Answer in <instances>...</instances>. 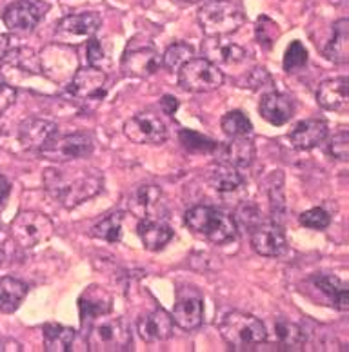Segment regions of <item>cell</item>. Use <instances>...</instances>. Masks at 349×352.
I'll list each match as a JSON object with an SVG mask.
<instances>
[{
	"mask_svg": "<svg viewBox=\"0 0 349 352\" xmlns=\"http://www.w3.org/2000/svg\"><path fill=\"white\" fill-rule=\"evenodd\" d=\"M56 131H59V127L55 122L44 120V118H28L25 122H22L21 129H19V140L24 149L39 151L53 136H56Z\"/></svg>",
	"mask_w": 349,
	"mask_h": 352,
	"instance_id": "cell-21",
	"label": "cell"
},
{
	"mask_svg": "<svg viewBox=\"0 0 349 352\" xmlns=\"http://www.w3.org/2000/svg\"><path fill=\"white\" fill-rule=\"evenodd\" d=\"M102 24L98 13L86 11V13H76L67 15L55 25V42L66 45H76L87 42L95 35Z\"/></svg>",
	"mask_w": 349,
	"mask_h": 352,
	"instance_id": "cell-9",
	"label": "cell"
},
{
	"mask_svg": "<svg viewBox=\"0 0 349 352\" xmlns=\"http://www.w3.org/2000/svg\"><path fill=\"white\" fill-rule=\"evenodd\" d=\"M129 209L138 218H162L166 212V198L160 187L157 186H138L129 195Z\"/></svg>",
	"mask_w": 349,
	"mask_h": 352,
	"instance_id": "cell-17",
	"label": "cell"
},
{
	"mask_svg": "<svg viewBox=\"0 0 349 352\" xmlns=\"http://www.w3.org/2000/svg\"><path fill=\"white\" fill-rule=\"evenodd\" d=\"M10 231L17 245L31 249L39 243L47 242L53 236L55 227H53V221L42 212L22 211L17 214L15 220L11 221Z\"/></svg>",
	"mask_w": 349,
	"mask_h": 352,
	"instance_id": "cell-6",
	"label": "cell"
},
{
	"mask_svg": "<svg viewBox=\"0 0 349 352\" xmlns=\"http://www.w3.org/2000/svg\"><path fill=\"white\" fill-rule=\"evenodd\" d=\"M260 115L264 120H268L271 126H284L291 120L295 113L293 100L282 93H268L260 100Z\"/></svg>",
	"mask_w": 349,
	"mask_h": 352,
	"instance_id": "cell-26",
	"label": "cell"
},
{
	"mask_svg": "<svg viewBox=\"0 0 349 352\" xmlns=\"http://www.w3.org/2000/svg\"><path fill=\"white\" fill-rule=\"evenodd\" d=\"M266 84L271 86V76H269V73L264 67H258V69L251 71L246 76V84L242 87H253V89H257V87H264Z\"/></svg>",
	"mask_w": 349,
	"mask_h": 352,
	"instance_id": "cell-43",
	"label": "cell"
},
{
	"mask_svg": "<svg viewBox=\"0 0 349 352\" xmlns=\"http://www.w3.org/2000/svg\"><path fill=\"white\" fill-rule=\"evenodd\" d=\"M93 138L86 133H75V135L53 136L46 146L39 149L42 158L51 162H70L86 158L93 153Z\"/></svg>",
	"mask_w": 349,
	"mask_h": 352,
	"instance_id": "cell-8",
	"label": "cell"
},
{
	"mask_svg": "<svg viewBox=\"0 0 349 352\" xmlns=\"http://www.w3.org/2000/svg\"><path fill=\"white\" fill-rule=\"evenodd\" d=\"M137 232L147 251H160L173 238V229L162 218H142Z\"/></svg>",
	"mask_w": 349,
	"mask_h": 352,
	"instance_id": "cell-27",
	"label": "cell"
},
{
	"mask_svg": "<svg viewBox=\"0 0 349 352\" xmlns=\"http://www.w3.org/2000/svg\"><path fill=\"white\" fill-rule=\"evenodd\" d=\"M313 283L317 289L324 292L326 296L331 300L335 307L339 311H348L349 309V294L348 285H346L340 278L331 276V274H320V276L313 278Z\"/></svg>",
	"mask_w": 349,
	"mask_h": 352,
	"instance_id": "cell-31",
	"label": "cell"
},
{
	"mask_svg": "<svg viewBox=\"0 0 349 352\" xmlns=\"http://www.w3.org/2000/svg\"><path fill=\"white\" fill-rule=\"evenodd\" d=\"M87 349L93 352H124L131 349L133 338L122 318L104 320L87 331Z\"/></svg>",
	"mask_w": 349,
	"mask_h": 352,
	"instance_id": "cell-5",
	"label": "cell"
},
{
	"mask_svg": "<svg viewBox=\"0 0 349 352\" xmlns=\"http://www.w3.org/2000/svg\"><path fill=\"white\" fill-rule=\"evenodd\" d=\"M255 35H257L258 44L269 50L275 44V41L280 36L279 24L271 21L269 16H258L257 25H255Z\"/></svg>",
	"mask_w": 349,
	"mask_h": 352,
	"instance_id": "cell-37",
	"label": "cell"
},
{
	"mask_svg": "<svg viewBox=\"0 0 349 352\" xmlns=\"http://www.w3.org/2000/svg\"><path fill=\"white\" fill-rule=\"evenodd\" d=\"M333 4H342V2H346V0H331Z\"/></svg>",
	"mask_w": 349,
	"mask_h": 352,
	"instance_id": "cell-49",
	"label": "cell"
},
{
	"mask_svg": "<svg viewBox=\"0 0 349 352\" xmlns=\"http://www.w3.org/2000/svg\"><path fill=\"white\" fill-rule=\"evenodd\" d=\"M328 136V124L319 118L299 122L289 133V140L299 149H313L326 140Z\"/></svg>",
	"mask_w": 349,
	"mask_h": 352,
	"instance_id": "cell-25",
	"label": "cell"
},
{
	"mask_svg": "<svg viewBox=\"0 0 349 352\" xmlns=\"http://www.w3.org/2000/svg\"><path fill=\"white\" fill-rule=\"evenodd\" d=\"M41 67L42 73L51 78L53 82H70V78L76 71V55L75 51L70 50L66 44H50L41 53Z\"/></svg>",
	"mask_w": 349,
	"mask_h": 352,
	"instance_id": "cell-11",
	"label": "cell"
},
{
	"mask_svg": "<svg viewBox=\"0 0 349 352\" xmlns=\"http://www.w3.org/2000/svg\"><path fill=\"white\" fill-rule=\"evenodd\" d=\"M106 73L98 67L76 69L75 75L67 82V95L82 104H96L106 96Z\"/></svg>",
	"mask_w": 349,
	"mask_h": 352,
	"instance_id": "cell-10",
	"label": "cell"
},
{
	"mask_svg": "<svg viewBox=\"0 0 349 352\" xmlns=\"http://www.w3.org/2000/svg\"><path fill=\"white\" fill-rule=\"evenodd\" d=\"M195 56V50L186 42H175L166 50L162 56V66L171 73H178V69Z\"/></svg>",
	"mask_w": 349,
	"mask_h": 352,
	"instance_id": "cell-35",
	"label": "cell"
},
{
	"mask_svg": "<svg viewBox=\"0 0 349 352\" xmlns=\"http://www.w3.org/2000/svg\"><path fill=\"white\" fill-rule=\"evenodd\" d=\"M324 55L331 62L346 64L349 60V21L342 19L333 25V38L324 47Z\"/></svg>",
	"mask_w": 349,
	"mask_h": 352,
	"instance_id": "cell-30",
	"label": "cell"
},
{
	"mask_svg": "<svg viewBox=\"0 0 349 352\" xmlns=\"http://www.w3.org/2000/svg\"><path fill=\"white\" fill-rule=\"evenodd\" d=\"M113 298L106 289L98 285L87 287L78 298V311H81L82 327H89L95 320L112 312Z\"/></svg>",
	"mask_w": 349,
	"mask_h": 352,
	"instance_id": "cell-19",
	"label": "cell"
},
{
	"mask_svg": "<svg viewBox=\"0 0 349 352\" xmlns=\"http://www.w3.org/2000/svg\"><path fill=\"white\" fill-rule=\"evenodd\" d=\"M224 342L233 351H255L258 345L266 343L268 329L258 318L244 312H229L218 325Z\"/></svg>",
	"mask_w": 349,
	"mask_h": 352,
	"instance_id": "cell-3",
	"label": "cell"
},
{
	"mask_svg": "<svg viewBox=\"0 0 349 352\" xmlns=\"http://www.w3.org/2000/svg\"><path fill=\"white\" fill-rule=\"evenodd\" d=\"M329 155L337 160H349V133L346 129L339 131L331 138L329 144Z\"/></svg>",
	"mask_w": 349,
	"mask_h": 352,
	"instance_id": "cell-42",
	"label": "cell"
},
{
	"mask_svg": "<svg viewBox=\"0 0 349 352\" xmlns=\"http://www.w3.org/2000/svg\"><path fill=\"white\" fill-rule=\"evenodd\" d=\"M184 2H189V4H195V2H206V0H184Z\"/></svg>",
	"mask_w": 349,
	"mask_h": 352,
	"instance_id": "cell-48",
	"label": "cell"
},
{
	"mask_svg": "<svg viewBox=\"0 0 349 352\" xmlns=\"http://www.w3.org/2000/svg\"><path fill=\"white\" fill-rule=\"evenodd\" d=\"M306 64H308V51L302 45V42H291L286 55H284V69L291 73V71L302 69Z\"/></svg>",
	"mask_w": 349,
	"mask_h": 352,
	"instance_id": "cell-39",
	"label": "cell"
},
{
	"mask_svg": "<svg viewBox=\"0 0 349 352\" xmlns=\"http://www.w3.org/2000/svg\"><path fill=\"white\" fill-rule=\"evenodd\" d=\"M42 180L47 192L66 209L81 206L89 198L96 197L104 186V176L92 167H51L44 171Z\"/></svg>",
	"mask_w": 349,
	"mask_h": 352,
	"instance_id": "cell-1",
	"label": "cell"
},
{
	"mask_svg": "<svg viewBox=\"0 0 349 352\" xmlns=\"http://www.w3.org/2000/svg\"><path fill=\"white\" fill-rule=\"evenodd\" d=\"M178 80L180 86L191 93H209L224 84V73L218 66L211 64L206 58H195L186 62L178 69Z\"/></svg>",
	"mask_w": 349,
	"mask_h": 352,
	"instance_id": "cell-7",
	"label": "cell"
},
{
	"mask_svg": "<svg viewBox=\"0 0 349 352\" xmlns=\"http://www.w3.org/2000/svg\"><path fill=\"white\" fill-rule=\"evenodd\" d=\"M137 331L144 342H164L173 334V318L164 309H155L138 320Z\"/></svg>",
	"mask_w": 349,
	"mask_h": 352,
	"instance_id": "cell-22",
	"label": "cell"
},
{
	"mask_svg": "<svg viewBox=\"0 0 349 352\" xmlns=\"http://www.w3.org/2000/svg\"><path fill=\"white\" fill-rule=\"evenodd\" d=\"M217 153L220 164H228V166L237 167H249L255 160V146L253 142L248 140V136H240V138H233L228 144H217Z\"/></svg>",
	"mask_w": 349,
	"mask_h": 352,
	"instance_id": "cell-23",
	"label": "cell"
},
{
	"mask_svg": "<svg viewBox=\"0 0 349 352\" xmlns=\"http://www.w3.org/2000/svg\"><path fill=\"white\" fill-rule=\"evenodd\" d=\"M160 66H162L160 55L149 44L138 45L137 42H131L122 56V71L127 76L147 78V76L155 75Z\"/></svg>",
	"mask_w": 349,
	"mask_h": 352,
	"instance_id": "cell-13",
	"label": "cell"
},
{
	"mask_svg": "<svg viewBox=\"0 0 349 352\" xmlns=\"http://www.w3.org/2000/svg\"><path fill=\"white\" fill-rule=\"evenodd\" d=\"M42 338H44V351L67 352L75 342V331L59 323H46L42 327Z\"/></svg>",
	"mask_w": 349,
	"mask_h": 352,
	"instance_id": "cell-32",
	"label": "cell"
},
{
	"mask_svg": "<svg viewBox=\"0 0 349 352\" xmlns=\"http://www.w3.org/2000/svg\"><path fill=\"white\" fill-rule=\"evenodd\" d=\"M180 142L187 151L193 153H213L217 149V142L209 140L208 136L200 135V133L187 131V129L180 131Z\"/></svg>",
	"mask_w": 349,
	"mask_h": 352,
	"instance_id": "cell-38",
	"label": "cell"
},
{
	"mask_svg": "<svg viewBox=\"0 0 349 352\" xmlns=\"http://www.w3.org/2000/svg\"><path fill=\"white\" fill-rule=\"evenodd\" d=\"M348 78L339 76V78H329L322 82L317 91V100L320 107L328 111H346L349 104L348 95Z\"/></svg>",
	"mask_w": 349,
	"mask_h": 352,
	"instance_id": "cell-28",
	"label": "cell"
},
{
	"mask_svg": "<svg viewBox=\"0 0 349 352\" xmlns=\"http://www.w3.org/2000/svg\"><path fill=\"white\" fill-rule=\"evenodd\" d=\"M122 226H124V212H113L93 227L92 234L107 243H118L122 240Z\"/></svg>",
	"mask_w": 349,
	"mask_h": 352,
	"instance_id": "cell-34",
	"label": "cell"
},
{
	"mask_svg": "<svg viewBox=\"0 0 349 352\" xmlns=\"http://www.w3.org/2000/svg\"><path fill=\"white\" fill-rule=\"evenodd\" d=\"M10 189H11L10 182L6 180V176L0 175V206L4 204V200L8 198V195H10Z\"/></svg>",
	"mask_w": 349,
	"mask_h": 352,
	"instance_id": "cell-46",
	"label": "cell"
},
{
	"mask_svg": "<svg viewBox=\"0 0 349 352\" xmlns=\"http://www.w3.org/2000/svg\"><path fill=\"white\" fill-rule=\"evenodd\" d=\"M124 135L133 144H162L167 140L166 124L153 113H138L124 124Z\"/></svg>",
	"mask_w": 349,
	"mask_h": 352,
	"instance_id": "cell-14",
	"label": "cell"
},
{
	"mask_svg": "<svg viewBox=\"0 0 349 352\" xmlns=\"http://www.w3.org/2000/svg\"><path fill=\"white\" fill-rule=\"evenodd\" d=\"M202 55L215 66H231L244 60L246 51L224 35H208L202 42Z\"/></svg>",
	"mask_w": 349,
	"mask_h": 352,
	"instance_id": "cell-20",
	"label": "cell"
},
{
	"mask_svg": "<svg viewBox=\"0 0 349 352\" xmlns=\"http://www.w3.org/2000/svg\"><path fill=\"white\" fill-rule=\"evenodd\" d=\"M8 47H10V38L4 33H0V60L4 58V55L8 53Z\"/></svg>",
	"mask_w": 349,
	"mask_h": 352,
	"instance_id": "cell-47",
	"label": "cell"
},
{
	"mask_svg": "<svg viewBox=\"0 0 349 352\" xmlns=\"http://www.w3.org/2000/svg\"><path fill=\"white\" fill-rule=\"evenodd\" d=\"M224 133L229 138H240V136H248L253 131L251 120L244 115L242 111H229L228 115H224L222 122H220Z\"/></svg>",
	"mask_w": 349,
	"mask_h": 352,
	"instance_id": "cell-36",
	"label": "cell"
},
{
	"mask_svg": "<svg viewBox=\"0 0 349 352\" xmlns=\"http://www.w3.org/2000/svg\"><path fill=\"white\" fill-rule=\"evenodd\" d=\"M17 100V89L10 84H0V116L10 109Z\"/></svg>",
	"mask_w": 349,
	"mask_h": 352,
	"instance_id": "cell-44",
	"label": "cell"
},
{
	"mask_svg": "<svg viewBox=\"0 0 349 352\" xmlns=\"http://www.w3.org/2000/svg\"><path fill=\"white\" fill-rule=\"evenodd\" d=\"M300 223H302L304 227H308V229L322 231V229L329 227V223H331V217H329L322 207H315V209H309V211L300 214Z\"/></svg>",
	"mask_w": 349,
	"mask_h": 352,
	"instance_id": "cell-40",
	"label": "cell"
},
{
	"mask_svg": "<svg viewBox=\"0 0 349 352\" xmlns=\"http://www.w3.org/2000/svg\"><path fill=\"white\" fill-rule=\"evenodd\" d=\"M28 294V285L11 276L0 278V312H15Z\"/></svg>",
	"mask_w": 349,
	"mask_h": 352,
	"instance_id": "cell-33",
	"label": "cell"
},
{
	"mask_svg": "<svg viewBox=\"0 0 349 352\" xmlns=\"http://www.w3.org/2000/svg\"><path fill=\"white\" fill-rule=\"evenodd\" d=\"M198 22L206 35H229L246 22L242 8L231 0H208L198 10Z\"/></svg>",
	"mask_w": 349,
	"mask_h": 352,
	"instance_id": "cell-4",
	"label": "cell"
},
{
	"mask_svg": "<svg viewBox=\"0 0 349 352\" xmlns=\"http://www.w3.org/2000/svg\"><path fill=\"white\" fill-rule=\"evenodd\" d=\"M86 55H87V64H89V66L98 67V69L102 71L109 66V58H107L104 50H102L101 41H96V38H93V36L87 41Z\"/></svg>",
	"mask_w": 349,
	"mask_h": 352,
	"instance_id": "cell-41",
	"label": "cell"
},
{
	"mask_svg": "<svg viewBox=\"0 0 349 352\" xmlns=\"http://www.w3.org/2000/svg\"><path fill=\"white\" fill-rule=\"evenodd\" d=\"M251 245L260 256H280L286 251V236L277 221H257L251 227Z\"/></svg>",
	"mask_w": 349,
	"mask_h": 352,
	"instance_id": "cell-16",
	"label": "cell"
},
{
	"mask_svg": "<svg viewBox=\"0 0 349 352\" xmlns=\"http://www.w3.org/2000/svg\"><path fill=\"white\" fill-rule=\"evenodd\" d=\"M50 4L42 0H15L4 10L2 21L6 28L15 33H28L46 16Z\"/></svg>",
	"mask_w": 349,
	"mask_h": 352,
	"instance_id": "cell-12",
	"label": "cell"
},
{
	"mask_svg": "<svg viewBox=\"0 0 349 352\" xmlns=\"http://www.w3.org/2000/svg\"><path fill=\"white\" fill-rule=\"evenodd\" d=\"M0 66H2V73L6 78L13 82L25 78V76L42 75L41 58L30 47H17V50L6 53L4 58L0 60Z\"/></svg>",
	"mask_w": 349,
	"mask_h": 352,
	"instance_id": "cell-15",
	"label": "cell"
},
{
	"mask_svg": "<svg viewBox=\"0 0 349 352\" xmlns=\"http://www.w3.org/2000/svg\"><path fill=\"white\" fill-rule=\"evenodd\" d=\"M186 226L195 234L213 243H226L237 236V223L222 209L211 206H195L186 211Z\"/></svg>",
	"mask_w": 349,
	"mask_h": 352,
	"instance_id": "cell-2",
	"label": "cell"
},
{
	"mask_svg": "<svg viewBox=\"0 0 349 352\" xmlns=\"http://www.w3.org/2000/svg\"><path fill=\"white\" fill-rule=\"evenodd\" d=\"M173 323L184 331H193L202 325L204 302L193 289H184L178 292L177 303L173 307Z\"/></svg>",
	"mask_w": 349,
	"mask_h": 352,
	"instance_id": "cell-18",
	"label": "cell"
},
{
	"mask_svg": "<svg viewBox=\"0 0 349 352\" xmlns=\"http://www.w3.org/2000/svg\"><path fill=\"white\" fill-rule=\"evenodd\" d=\"M208 182L213 191L222 198H228L231 195L235 197L244 187V176L238 173L237 167L228 166V164H218L213 167L208 175Z\"/></svg>",
	"mask_w": 349,
	"mask_h": 352,
	"instance_id": "cell-24",
	"label": "cell"
},
{
	"mask_svg": "<svg viewBox=\"0 0 349 352\" xmlns=\"http://www.w3.org/2000/svg\"><path fill=\"white\" fill-rule=\"evenodd\" d=\"M160 107L166 115H175V111L178 109V102L177 98H173V96H164L162 100H160Z\"/></svg>",
	"mask_w": 349,
	"mask_h": 352,
	"instance_id": "cell-45",
	"label": "cell"
},
{
	"mask_svg": "<svg viewBox=\"0 0 349 352\" xmlns=\"http://www.w3.org/2000/svg\"><path fill=\"white\" fill-rule=\"evenodd\" d=\"M271 342L277 343L279 349L282 351H300L306 342V334H304L302 327L297 323L289 322L286 318H277L273 322V329H271Z\"/></svg>",
	"mask_w": 349,
	"mask_h": 352,
	"instance_id": "cell-29",
	"label": "cell"
}]
</instances>
